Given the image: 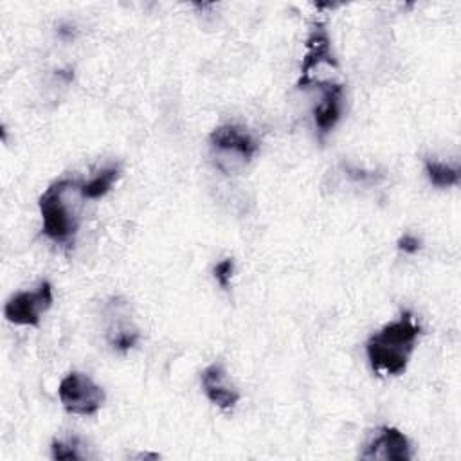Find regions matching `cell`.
<instances>
[{"label":"cell","instance_id":"11","mask_svg":"<svg viewBox=\"0 0 461 461\" xmlns=\"http://www.w3.org/2000/svg\"><path fill=\"white\" fill-rule=\"evenodd\" d=\"M106 337H108V342L113 349L124 353V351L131 349L137 344L139 331H137V328L131 326V322H122L119 319V313L115 312V315H113V319L108 326Z\"/></svg>","mask_w":461,"mask_h":461},{"label":"cell","instance_id":"8","mask_svg":"<svg viewBox=\"0 0 461 461\" xmlns=\"http://www.w3.org/2000/svg\"><path fill=\"white\" fill-rule=\"evenodd\" d=\"M202 387L211 403L221 411H230L240 402V391L230 382L227 369L221 362H212L202 371Z\"/></svg>","mask_w":461,"mask_h":461},{"label":"cell","instance_id":"15","mask_svg":"<svg viewBox=\"0 0 461 461\" xmlns=\"http://www.w3.org/2000/svg\"><path fill=\"white\" fill-rule=\"evenodd\" d=\"M398 249L405 254H416L421 249V240L414 234H403L398 240Z\"/></svg>","mask_w":461,"mask_h":461},{"label":"cell","instance_id":"9","mask_svg":"<svg viewBox=\"0 0 461 461\" xmlns=\"http://www.w3.org/2000/svg\"><path fill=\"white\" fill-rule=\"evenodd\" d=\"M321 90L319 103L313 108V121L321 133H328L339 122L344 108V86L339 81L317 83Z\"/></svg>","mask_w":461,"mask_h":461},{"label":"cell","instance_id":"6","mask_svg":"<svg viewBox=\"0 0 461 461\" xmlns=\"http://www.w3.org/2000/svg\"><path fill=\"white\" fill-rule=\"evenodd\" d=\"M362 459L382 461H409L412 459V445L409 438L396 427H378L364 443Z\"/></svg>","mask_w":461,"mask_h":461},{"label":"cell","instance_id":"1","mask_svg":"<svg viewBox=\"0 0 461 461\" xmlns=\"http://www.w3.org/2000/svg\"><path fill=\"white\" fill-rule=\"evenodd\" d=\"M420 331L421 328L409 310L402 312L396 321L384 324L366 342V355L371 369L380 375H402L414 353Z\"/></svg>","mask_w":461,"mask_h":461},{"label":"cell","instance_id":"5","mask_svg":"<svg viewBox=\"0 0 461 461\" xmlns=\"http://www.w3.org/2000/svg\"><path fill=\"white\" fill-rule=\"evenodd\" d=\"M54 303L52 285L49 281H41L38 288L31 292H18L11 295L4 306V317L18 326H40L41 315L50 310Z\"/></svg>","mask_w":461,"mask_h":461},{"label":"cell","instance_id":"12","mask_svg":"<svg viewBox=\"0 0 461 461\" xmlns=\"http://www.w3.org/2000/svg\"><path fill=\"white\" fill-rule=\"evenodd\" d=\"M425 175L436 187H452L459 184V169L439 160H425Z\"/></svg>","mask_w":461,"mask_h":461},{"label":"cell","instance_id":"14","mask_svg":"<svg viewBox=\"0 0 461 461\" xmlns=\"http://www.w3.org/2000/svg\"><path fill=\"white\" fill-rule=\"evenodd\" d=\"M212 274H214V279L218 281V285L223 288V290H229L230 286V279L234 276V259L232 258H223L221 261H218L212 268Z\"/></svg>","mask_w":461,"mask_h":461},{"label":"cell","instance_id":"10","mask_svg":"<svg viewBox=\"0 0 461 461\" xmlns=\"http://www.w3.org/2000/svg\"><path fill=\"white\" fill-rule=\"evenodd\" d=\"M121 176V167L119 166H108L97 171L90 180L81 182V194L85 200H97L103 198L112 185L117 182Z\"/></svg>","mask_w":461,"mask_h":461},{"label":"cell","instance_id":"7","mask_svg":"<svg viewBox=\"0 0 461 461\" xmlns=\"http://www.w3.org/2000/svg\"><path fill=\"white\" fill-rule=\"evenodd\" d=\"M322 67L337 68V59L331 52V41L326 25L317 22L306 38V52L303 56L297 86H308L312 83L315 70H321Z\"/></svg>","mask_w":461,"mask_h":461},{"label":"cell","instance_id":"4","mask_svg":"<svg viewBox=\"0 0 461 461\" xmlns=\"http://www.w3.org/2000/svg\"><path fill=\"white\" fill-rule=\"evenodd\" d=\"M58 396L63 409L77 416H92L104 403V391L88 375L79 371L67 373L59 385Z\"/></svg>","mask_w":461,"mask_h":461},{"label":"cell","instance_id":"2","mask_svg":"<svg viewBox=\"0 0 461 461\" xmlns=\"http://www.w3.org/2000/svg\"><path fill=\"white\" fill-rule=\"evenodd\" d=\"M81 182L72 178L54 180L40 196L41 230L54 243H68L79 227Z\"/></svg>","mask_w":461,"mask_h":461},{"label":"cell","instance_id":"13","mask_svg":"<svg viewBox=\"0 0 461 461\" xmlns=\"http://www.w3.org/2000/svg\"><path fill=\"white\" fill-rule=\"evenodd\" d=\"M81 443L77 438H67V439H54L50 445V456L52 459L59 461H72V459H83L85 454L81 452Z\"/></svg>","mask_w":461,"mask_h":461},{"label":"cell","instance_id":"3","mask_svg":"<svg viewBox=\"0 0 461 461\" xmlns=\"http://www.w3.org/2000/svg\"><path fill=\"white\" fill-rule=\"evenodd\" d=\"M209 146L221 171H234L250 162L258 153V142L250 131L238 124H221L209 135Z\"/></svg>","mask_w":461,"mask_h":461}]
</instances>
